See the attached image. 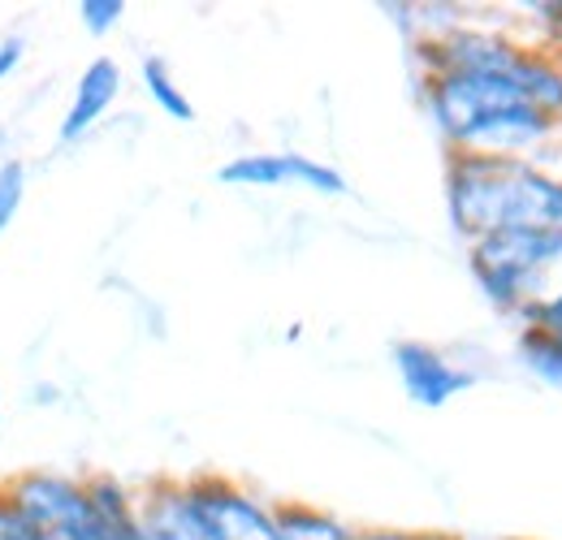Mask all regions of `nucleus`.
Returning a JSON list of instances; mask_svg holds the SVG:
<instances>
[{"mask_svg": "<svg viewBox=\"0 0 562 540\" xmlns=\"http://www.w3.org/2000/svg\"><path fill=\"white\" fill-rule=\"evenodd\" d=\"M446 216L463 243L502 229L562 234V173L537 160L446 151Z\"/></svg>", "mask_w": 562, "mask_h": 540, "instance_id": "f257e3e1", "label": "nucleus"}, {"mask_svg": "<svg viewBox=\"0 0 562 540\" xmlns=\"http://www.w3.org/2000/svg\"><path fill=\"white\" fill-rule=\"evenodd\" d=\"M424 109L446 143L459 151L481 126L510 113H541L562 126V53L524 48V57L506 69L490 74H420Z\"/></svg>", "mask_w": 562, "mask_h": 540, "instance_id": "f03ea898", "label": "nucleus"}, {"mask_svg": "<svg viewBox=\"0 0 562 540\" xmlns=\"http://www.w3.org/2000/svg\"><path fill=\"white\" fill-rule=\"evenodd\" d=\"M468 269L476 290L502 316H515L519 329L554 294L562 277V234L541 229H502L468 243Z\"/></svg>", "mask_w": 562, "mask_h": 540, "instance_id": "7ed1b4c3", "label": "nucleus"}, {"mask_svg": "<svg viewBox=\"0 0 562 540\" xmlns=\"http://www.w3.org/2000/svg\"><path fill=\"white\" fill-rule=\"evenodd\" d=\"M216 182L221 187H238V191H281V187H303V191H316V195H347V178L342 169L325 165V160H312L303 151H238L234 160H225L216 169Z\"/></svg>", "mask_w": 562, "mask_h": 540, "instance_id": "20e7f679", "label": "nucleus"}, {"mask_svg": "<svg viewBox=\"0 0 562 540\" xmlns=\"http://www.w3.org/2000/svg\"><path fill=\"white\" fill-rule=\"evenodd\" d=\"M187 484H191L216 540H285L278 524V502L260 497L256 488L216 472L187 475Z\"/></svg>", "mask_w": 562, "mask_h": 540, "instance_id": "39448f33", "label": "nucleus"}, {"mask_svg": "<svg viewBox=\"0 0 562 540\" xmlns=\"http://www.w3.org/2000/svg\"><path fill=\"white\" fill-rule=\"evenodd\" d=\"M390 363L398 372V385L403 394L424 410H441L450 406L459 394H468L476 385V372L454 363L441 346H428V341H394L390 346Z\"/></svg>", "mask_w": 562, "mask_h": 540, "instance_id": "423d86ee", "label": "nucleus"}, {"mask_svg": "<svg viewBox=\"0 0 562 540\" xmlns=\"http://www.w3.org/2000/svg\"><path fill=\"white\" fill-rule=\"evenodd\" d=\"M139 524L151 540H216L187 480L160 475L139 488Z\"/></svg>", "mask_w": 562, "mask_h": 540, "instance_id": "0eeeda50", "label": "nucleus"}, {"mask_svg": "<svg viewBox=\"0 0 562 540\" xmlns=\"http://www.w3.org/2000/svg\"><path fill=\"white\" fill-rule=\"evenodd\" d=\"M122 82H126V74H122V66H117L113 57L87 61L82 74L74 78L70 104H66L61 126H57L61 143H82V138L91 135V131L113 113V104H117V95H122Z\"/></svg>", "mask_w": 562, "mask_h": 540, "instance_id": "6e6552de", "label": "nucleus"}, {"mask_svg": "<svg viewBox=\"0 0 562 540\" xmlns=\"http://www.w3.org/2000/svg\"><path fill=\"white\" fill-rule=\"evenodd\" d=\"M278 524L285 540H359V528L307 502H278Z\"/></svg>", "mask_w": 562, "mask_h": 540, "instance_id": "1a4fd4ad", "label": "nucleus"}, {"mask_svg": "<svg viewBox=\"0 0 562 540\" xmlns=\"http://www.w3.org/2000/svg\"><path fill=\"white\" fill-rule=\"evenodd\" d=\"M139 82L143 91H147V100L169 117V122H195V104H191V95L182 91V82L173 78V69L165 57H143L139 66Z\"/></svg>", "mask_w": 562, "mask_h": 540, "instance_id": "9d476101", "label": "nucleus"}, {"mask_svg": "<svg viewBox=\"0 0 562 540\" xmlns=\"http://www.w3.org/2000/svg\"><path fill=\"white\" fill-rule=\"evenodd\" d=\"M515 350H519L524 368H528L537 381L562 390V334L541 329V325H524L519 338H515Z\"/></svg>", "mask_w": 562, "mask_h": 540, "instance_id": "9b49d317", "label": "nucleus"}, {"mask_svg": "<svg viewBox=\"0 0 562 540\" xmlns=\"http://www.w3.org/2000/svg\"><path fill=\"white\" fill-rule=\"evenodd\" d=\"M22 203H26V165L18 156H9V160H0V238L18 221Z\"/></svg>", "mask_w": 562, "mask_h": 540, "instance_id": "f8f14e48", "label": "nucleus"}, {"mask_svg": "<svg viewBox=\"0 0 562 540\" xmlns=\"http://www.w3.org/2000/svg\"><path fill=\"white\" fill-rule=\"evenodd\" d=\"M122 18H126V0H82V4H78V22H82V31L95 35V40L113 35V31L122 26Z\"/></svg>", "mask_w": 562, "mask_h": 540, "instance_id": "ddd939ff", "label": "nucleus"}, {"mask_svg": "<svg viewBox=\"0 0 562 540\" xmlns=\"http://www.w3.org/2000/svg\"><path fill=\"white\" fill-rule=\"evenodd\" d=\"M359 540H463L441 528H359Z\"/></svg>", "mask_w": 562, "mask_h": 540, "instance_id": "4468645a", "label": "nucleus"}, {"mask_svg": "<svg viewBox=\"0 0 562 540\" xmlns=\"http://www.w3.org/2000/svg\"><path fill=\"white\" fill-rule=\"evenodd\" d=\"M26 61V40L22 35H0V82H9Z\"/></svg>", "mask_w": 562, "mask_h": 540, "instance_id": "2eb2a0df", "label": "nucleus"}, {"mask_svg": "<svg viewBox=\"0 0 562 540\" xmlns=\"http://www.w3.org/2000/svg\"><path fill=\"white\" fill-rule=\"evenodd\" d=\"M528 325H541V329L562 334V277H559V285H554V294L532 312V320H528Z\"/></svg>", "mask_w": 562, "mask_h": 540, "instance_id": "dca6fc26", "label": "nucleus"}, {"mask_svg": "<svg viewBox=\"0 0 562 540\" xmlns=\"http://www.w3.org/2000/svg\"><path fill=\"white\" fill-rule=\"evenodd\" d=\"M0 419H4V403H0Z\"/></svg>", "mask_w": 562, "mask_h": 540, "instance_id": "f3484780", "label": "nucleus"}, {"mask_svg": "<svg viewBox=\"0 0 562 540\" xmlns=\"http://www.w3.org/2000/svg\"><path fill=\"white\" fill-rule=\"evenodd\" d=\"M510 540H524V537H510Z\"/></svg>", "mask_w": 562, "mask_h": 540, "instance_id": "a211bd4d", "label": "nucleus"}]
</instances>
